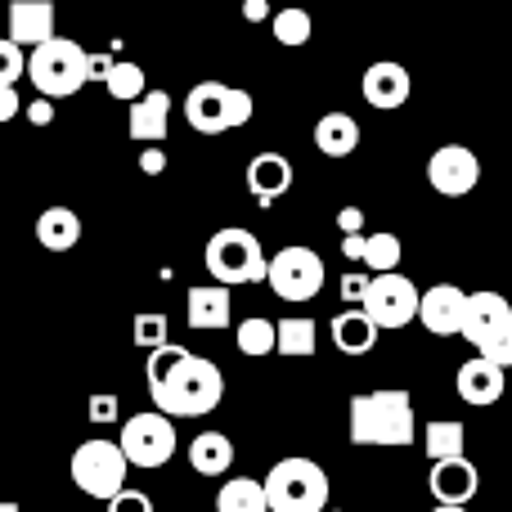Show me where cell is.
<instances>
[{"label": "cell", "instance_id": "42", "mask_svg": "<svg viewBox=\"0 0 512 512\" xmlns=\"http://www.w3.org/2000/svg\"><path fill=\"white\" fill-rule=\"evenodd\" d=\"M243 18H248V23H265V18H270V5H265V0H248V5H243Z\"/></svg>", "mask_w": 512, "mask_h": 512}, {"label": "cell", "instance_id": "17", "mask_svg": "<svg viewBox=\"0 0 512 512\" xmlns=\"http://www.w3.org/2000/svg\"><path fill=\"white\" fill-rule=\"evenodd\" d=\"M167 126H171V95L167 90H144L131 104V122H126L131 140L158 149V144L167 140Z\"/></svg>", "mask_w": 512, "mask_h": 512}, {"label": "cell", "instance_id": "19", "mask_svg": "<svg viewBox=\"0 0 512 512\" xmlns=\"http://www.w3.org/2000/svg\"><path fill=\"white\" fill-rule=\"evenodd\" d=\"M454 387H459V400L486 409L504 396V369L490 364V360H468L459 373H454Z\"/></svg>", "mask_w": 512, "mask_h": 512}, {"label": "cell", "instance_id": "6", "mask_svg": "<svg viewBox=\"0 0 512 512\" xmlns=\"http://www.w3.org/2000/svg\"><path fill=\"white\" fill-rule=\"evenodd\" d=\"M23 77H32V86L41 90V99H50V104L54 99H68L86 86V50H81L77 41L54 36V41L36 45V50L27 54Z\"/></svg>", "mask_w": 512, "mask_h": 512}, {"label": "cell", "instance_id": "26", "mask_svg": "<svg viewBox=\"0 0 512 512\" xmlns=\"http://www.w3.org/2000/svg\"><path fill=\"white\" fill-rule=\"evenodd\" d=\"M333 346L342 355H369L378 346V328L360 315V310H346V315L333 319Z\"/></svg>", "mask_w": 512, "mask_h": 512}, {"label": "cell", "instance_id": "5", "mask_svg": "<svg viewBox=\"0 0 512 512\" xmlns=\"http://www.w3.org/2000/svg\"><path fill=\"white\" fill-rule=\"evenodd\" d=\"M459 337H468L477 346V360L508 369L512 364V306L499 292H468Z\"/></svg>", "mask_w": 512, "mask_h": 512}, {"label": "cell", "instance_id": "37", "mask_svg": "<svg viewBox=\"0 0 512 512\" xmlns=\"http://www.w3.org/2000/svg\"><path fill=\"white\" fill-rule=\"evenodd\" d=\"M23 108H27V122H32V126H50L54 122V104H50V99L36 95L32 104H23Z\"/></svg>", "mask_w": 512, "mask_h": 512}, {"label": "cell", "instance_id": "33", "mask_svg": "<svg viewBox=\"0 0 512 512\" xmlns=\"http://www.w3.org/2000/svg\"><path fill=\"white\" fill-rule=\"evenodd\" d=\"M23 68H27V54L0 36V90H14L18 77H23Z\"/></svg>", "mask_w": 512, "mask_h": 512}, {"label": "cell", "instance_id": "7", "mask_svg": "<svg viewBox=\"0 0 512 512\" xmlns=\"http://www.w3.org/2000/svg\"><path fill=\"white\" fill-rule=\"evenodd\" d=\"M185 117L198 135L239 131L252 122V95L243 86H221V81H198L185 95Z\"/></svg>", "mask_w": 512, "mask_h": 512}, {"label": "cell", "instance_id": "27", "mask_svg": "<svg viewBox=\"0 0 512 512\" xmlns=\"http://www.w3.org/2000/svg\"><path fill=\"white\" fill-rule=\"evenodd\" d=\"M216 512H265V495H261V481L252 477H230L216 495Z\"/></svg>", "mask_w": 512, "mask_h": 512}, {"label": "cell", "instance_id": "4", "mask_svg": "<svg viewBox=\"0 0 512 512\" xmlns=\"http://www.w3.org/2000/svg\"><path fill=\"white\" fill-rule=\"evenodd\" d=\"M203 261H207V274L216 279V288L230 292L234 283H261L265 279V261L270 256L261 252V239L243 225H225L207 239L203 248Z\"/></svg>", "mask_w": 512, "mask_h": 512}, {"label": "cell", "instance_id": "28", "mask_svg": "<svg viewBox=\"0 0 512 512\" xmlns=\"http://www.w3.org/2000/svg\"><path fill=\"white\" fill-rule=\"evenodd\" d=\"M104 90L113 99H122V104H135V99L149 90V77H144V68L140 63H131V59H117L113 68H108V77H104Z\"/></svg>", "mask_w": 512, "mask_h": 512}, {"label": "cell", "instance_id": "15", "mask_svg": "<svg viewBox=\"0 0 512 512\" xmlns=\"http://www.w3.org/2000/svg\"><path fill=\"white\" fill-rule=\"evenodd\" d=\"M360 90H364V99H369L373 108L391 113V108H405V99H409V90H414V81H409L405 63L382 59V63H369V72H364Z\"/></svg>", "mask_w": 512, "mask_h": 512}, {"label": "cell", "instance_id": "25", "mask_svg": "<svg viewBox=\"0 0 512 512\" xmlns=\"http://www.w3.org/2000/svg\"><path fill=\"white\" fill-rule=\"evenodd\" d=\"M274 351L288 360H310L319 351L315 319H274Z\"/></svg>", "mask_w": 512, "mask_h": 512}, {"label": "cell", "instance_id": "23", "mask_svg": "<svg viewBox=\"0 0 512 512\" xmlns=\"http://www.w3.org/2000/svg\"><path fill=\"white\" fill-rule=\"evenodd\" d=\"M423 450L432 463H454L468 450V427L459 418H436V423L423 427Z\"/></svg>", "mask_w": 512, "mask_h": 512}, {"label": "cell", "instance_id": "12", "mask_svg": "<svg viewBox=\"0 0 512 512\" xmlns=\"http://www.w3.org/2000/svg\"><path fill=\"white\" fill-rule=\"evenodd\" d=\"M477 180H481V162H477V153L463 149V144H441V149L427 158V185L441 198L472 194Z\"/></svg>", "mask_w": 512, "mask_h": 512}, {"label": "cell", "instance_id": "35", "mask_svg": "<svg viewBox=\"0 0 512 512\" xmlns=\"http://www.w3.org/2000/svg\"><path fill=\"white\" fill-rule=\"evenodd\" d=\"M90 423H117V396H90Z\"/></svg>", "mask_w": 512, "mask_h": 512}, {"label": "cell", "instance_id": "16", "mask_svg": "<svg viewBox=\"0 0 512 512\" xmlns=\"http://www.w3.org/2000/svg\"><path fill=\"white\" fill-rule=\"evenodd\" d=\"M427 486H432V499L445 508H468V499L477 495L481 486V472L477 463L468 459H454V463H432V477H427Z\"/></svg>", "mask_w": 512, "mask_h": 512}, {"label": "cell", "instance_id": "13", "mask_svg": "<svg viewBox=\"0 0 512 512\" xmlns=\"http://www.w3.org/2000/svg\"><path fill=\"white\" fill-rule=\"evenodd\" d=\"M463 306H468V292L454 288V283H436V288L418 292V324L432 337H459L463 328Z\"/></svg>", "mask_w": 512, "mask_h": 512}, {"label": "cell", "instance_id": "3", "mask_svg": "<svg viewBox=\"0 0 512 512\" xmlns=\"http://www.w3.org/2000/svg\"><path fill=\"white\" fill-rule=\"evenodd\" d=\"M265 495V512H324L328 508V472L319 468L306 454H292V459H279L261 481Z\"/></svg>", "mask_w": 512, "mask_h": 512}, {"label": "cell", "instance_id": "36", "mask_svg": "<svg viewBox=\"0 0 512 512\" xmlns=\"http://www.w3.org/2000/svg\"><path fill=\"white\" fill-rule=\"evenodd\" d=\"M113 63H117V54H90L86 50V81H104Z\"/></svg>", "mask_w": 512, "mask_h": 512}, {"label": "cell", "instance_id": "20", "mask_svg": "<svg viewBox=\"0 0 512 512\" xmlns=\"http://www.w3.org/2000/svg\"><path fill=\"white\" fill-rule=\"evenodd\" d=\"M36 239H41V248L50 252H68L81 243V216L72 212V207H45L41 216H36Z\"/></svg>", "mask_w": 512, "mask_h": 512}, {"label": "cell", "instance_id": "45", "mask_svg": "<svg viewBox=\"0 0 512 512\" xmlns=\"http://www.w3.org/2000/svg\"><path fill=\"white\" fill-rule=\"evenodd\" d=\"M0 512H23V508H18V504H0Z\"/></svg>", "mask_w": 512, "mask_h": 512}, {"label": "cell", "instance_id": "34", "mask_svg": "<svg viewBox=\"0 0 512 512\" xmlns=\"http://www.w3.org/2000/svg\"><path fill=\"white\" fill-rule=\"evenodd\" d=\"M108 512H153V499L144 495V490H131V486H126L122 495L108 499Z\"/></svg>", "mask_w": 512, "mask_h": 512}, {"label": "cell", "instance_id": "43", "mask_svg": "<svg viewBox=\"0 0 512 512\" xmlns=\"http://www.w3.org/2000/svg\"><path fill=\"white\" fill-rule=\"evenodd\" d=\"M342 252L351 256V261H364V234H351V239H342Z\"/></svg>", "mask_w": 512, "mask_h": 512}, {"label": "cell", "instance_id": "1", "mask_svg": "<svg viewBox=\"0 0 512 512\" xmlns=\"http://www.w3.org/2000/svg\"><path fill=\"white\" fill-rule=\"evenodd\" d=\"M149 396L162 418H203L225 400V378L212 360L185 351V346H158L144 364Z\"/></svg>", "mask_w": 512, "mask_h": 512}, {"label": "cell", "instance_id": "29", "mask_svg": "<svg viewBox=\"0 0 512 512\" xmlns=\"http://www.w3.org/2000/svg\"><path fill=\"white\" fill-rule=\"evenodd\" d=\"M400 256H405V248H400V239L391 230L364 234V265H369L373 274H396Z\"/></svg>", "mask_w": 512, "mask_h": 512}, {"label": "cell", "instance_id": "8", "mask_svg": "<svg viewBox=\"0 0 512 512\" xmlns=\"http://www.w3.org/2000/svg\"><path fill=\"white\" fill-rule=\"evenodd\" d=\"M126 459L117 450V441H104V436H90L72 450V486L90 499H113L126 490Z\"/></svg>", "mask_w": 512, "mask_h": 512}, {"label": "cell", "instance_id": "40", "mask_svg": "<svg viewBox=\"0 0 512 512\" xmlns=\"http://www.w3.org/2000/svg\"><path fill=\"white\" fill-rule=\"evenodd\" d=\"M140 171H144V176H162V171H167V153H162V149H144L140 153Z\"/></svg>", "mask_w": 512, "mask_h": 512}, {"label": "cell", "instance_id": "22", "mask_svg": "<svg viewBox=\"0 0 512 512\" xmlns=\"http://www.w3.org/2000/svg\"><path fill=\"white\" fill-rule=\"evenodd\" d=\"M189 463L198 477H225L234 468V441L225 432H203L189 445Z\"/></svg>", "mask_w": 512, "mask_h": 512}, {"label": "cell", "instance_id": "21", "mask_svg": "<svg viewBox=\"0 0 512 512\" xmlns=\"http://www.w3.org/2000/svg\"><path fill=\"white\" fill-rule=\"evenodd\" d=\"M355 144H360V126L346 113H324L315 122V149L324 158H351Z\"/></svg>", "mask_w": 512, "mask_h": 512}, {"label": "cell", "instance_id": "14", "mask_svg": "<svg viewBox=\"0 0 512 512\" xmlns=\"http://www.w3.org/2000/svg\"><path fill=\"white\" fill-rule=\"evenodd\" d=\"M9 45L18 50H36V45L54 41V5L50 0H14L9 5Z\"/></svg>", "mask_w": 512, "mask_h": 512}, {"label": "cell", "instance_id": "38", "mask_svg": "<svg viewBox=\"0 0 512 512\" xmlns=\"http://www.w3.org/2000/svg\"><path fill=\"white\" fill-rule=\"evenodd\" d=\"M337 225H342L346 239H351V234H364V212L360 207H342V212H337Z\"/></svg>", "mask_w": 512, "mask_h": 512}, {"label": "cell", "instance_id": "24", "mask_svg": "<svg viewBox=\"0 0 512 512\" xmlns=\"http://www.w3.org/2000/svg\"><path fill=\"white\" fill-rule=\"evenodd\" d=\"M234 315V301L225 288H189V328H225Z\"/></svg>", "mask_w": 512, "mask_h": 512}, {"label": "cell", "instance_id": "30", "mask_svg": "<svg viewBox=\"0 0 512 512\" xmlns=\"http://www.w3.org/2000/svg\"><path fill=\"white\" fill-rule=\"evenodd\" d=\"M239 351L243 355H252V360H265V355H274V319H243L239 324Z\"/></svg>", "mask_w": 512, "mask_h": 512}, {"label": "cell", "instance_id": "44", "mask_svg": "<svg viewBox=\"0 0 512 512\" xmlns=\"http://www.w3.org/2000/svg\"><path fill=\"white\" fill-rule=\"evenodd\" d=\"M432 512H468V508H445V504H436Z\"/></svg>", "mask_w": 512, "mask_h": 512}, {"label": "cell", "instance_id": "18", "mask_svg": "<svg viewBox=\"0 0 512 512\" xmlns=\"http://www.w3.org/2000/svg\"><path fill=\"white\" fill-rule=\"evenodd\" d=\"M292 185V162L283 153H256L248 162V194L261 207H270L274 198H283Z\"/></svg>", "mask_w": 512, "mask_h": 512}, {"label": "cell", "instance_id": "46", "mask_svg": "<svg viewBox=\"0 0 512 512\" xmlns=\"http://www.w3.org/2000/svg\"><path fill=\"white\" fill-rule=\"evenodd\" d=\"M0 23H5V14H0Z\"/></svg>", "mask_w": 512, "mask_h": 512}, {"label": "cell", "instance_id": "10", "mask_svg": "<svg viewBox=\"0 0 512 512\" xmlns=\"http://www.w3.org/2000/svg\"><path fill=\"white\" fill-rule=\"evenodd\" d=\"M360 315L373 328H405L418 315V283L405 274H373L360 297Z\"/></svg>", "mask_w": 512, "mask_h": 512}, {"label": "cell", "instance_id": "41", "mask_svg": "<svg viewBox=\"0 0 512 512\" xmlns=\"http://www.w3.org/2000/svg\"><path fill=\"white\" fill-rule=\"evenodd\" d=\"M18 113H23V99H18V90H0V122H14Z\"/></svg>", "mask_w": 512, "mask_h": 512}, {"label": "cell", "instance_id": "32", "mask_svg": "<svg viewBox=\"0 0 512 512\" xmlns=\"http://www.w3.org/2000/svg\"><path fill=\"white\" fill-rule=\"evenodd\" d=\"M131 337H135L140 351H158V346H167V315H158V310H140Z\"/></svg>", "mask_w": 512, "mask_h": 512}, {"label": "cell", "instance_id": "9", "mask_svg": "<svg viewBox=\"0 0 512 512\" xmlns=\"http://www.w3.org/2000/svg\"><path fill=\"white\" fill-rule=\"evenodd\" d=\"M117 450H122L126 468H162L176 459V423L162 418L158 409L131 414L117 432Z\"/></svg>", "mask_w": 512, "mask_h": 512}, {"label": "cell", "instance_id": "11", "mask_svg": "<svg viewBox=\"0 0 512 512\" xmlns=\"http://www.w3.org/2000/svg\"><path fill=\"white\" fill-rule=\"evenodd\" d=\"M265 283L279 292L283 301H315L324 288V261L310 248H283L265 261Z\"/></svg>", "mask_w": 512, "mask_h": 512}, {"label": "cell", "instance_id": "2", "mask_svg": "<svg viewBox=\"0 0 512 512\" xmlns=\"http://www.w3.org/2000/svg\"><path fill=\"white\" fill-rule=\"evenodd\" d=\"M346 418H351V445L400 450V445H414V436H418L414 400H409V391H396V387L355 396Z\"/></svg>", "mask_w": 512, "mask_h": 512}, {"label": "cell", "instance_id": "39", "mask_svg": "<svg viewBox=\"0 0 512 512\" xmlns=\"http://www.w3.org/2000/svg\"><path fill=\"white\" fill-rule=\"evenodd\" d=\"M364 288H369V274H342V288H337V292H342L346 301H360Z\"/></svg>", "mask_w": 512, "mask_h": 512}, {"label": "cell", "instance_id": "31", "mask_svg": "<svg viewBox=\"0 0 512 512\" xmlns=\"http://www.w3.org/2000/svg\"><path fill=\"white\" fill-rule=\"evenodd\" d=\"M274 41L279 45H306L310 41V14L306 9H279L274 14Z\"/></svg>", "mask_w": 512, "mask_h": 512}]
</instances>
